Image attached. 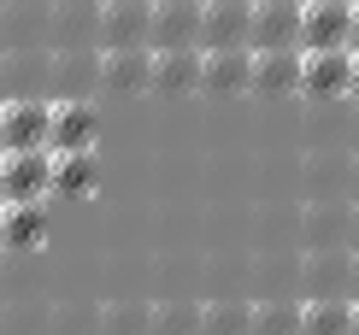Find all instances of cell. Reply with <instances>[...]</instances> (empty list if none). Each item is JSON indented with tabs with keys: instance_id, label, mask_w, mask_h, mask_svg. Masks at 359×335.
<instances>
[{
	"instance_id": "4316f807",
	"label": "cell",
	"mask_w": 359,
	"mask_h": 335,
	"mask_svg": "<svg viewBox=\"0 0 359 335\" xmlns=\"http://www.w3.org/2000/svg\"><path fill=\"white\" fill-rule=\"evenodd\" d=\"M253 294H301V259H277V247H259Z\"/></svg>"
},
{
	"instance_id": "2e32d148",
	"label": "cell",
	"mask_w": 359,
	"mask_h": 335,
	"mask_svg": "<svg viewBox=\"0 0 359 335\" xmlns=\"http://www.w3.org/2000/svg\"><path fill=\"white\" fill-rule=\"evenodd\" d=\"M100 6L107 0H53V53L100 48Z\"/></svg>"
},
{
	"instance_id": "277c9868",
	"label": "cell",
	"mask_w": 359,
	"mask_h": 335,
	"mask_svg": "<svg viewBox=\"0 0 359 335\" xmlns=\"http://www.w3.org/2000/svg\"><path fill=\"white\" fill-rule=\"evenodd\" d=\"M301 194L306 200H336V194L353 200V153L348 147H312L301 159Z\"/></svg>"
},
{
	"instance_id": "7a4b0ae2",
	"label": "cell",
	"mask_w": 359,
	"mask_h": 335,
	"mask_svg": "<svg viewBox=\"0 0 359 335\" xmlns=\"http://www.w3.org/2000/svg\"><path fill=\"white\" fill-rule=\"evenodd\" d=\"M0 100H53V48H18L0 65Z\"/></svg>"
},
{
	"instance_id": "836d02e7",
	"label": "cell",
	"mask_w": 359,
	"mask_h": 335,
	"mask_svg": "<svg viewBox=\"0 0 359 335\" xmlns=\"http://www.w3.org/2000/svg\"><path fill=\"white\" fill-rule=\"evenodd\" d=\"M353 300H359V253H353Z\"/></svg>"
},
{
	"instance_id": "83f0119b",
	"label": "cell",
	"mask_w": 359,
	"mask_h": 335,
	"mask_svg": "<svg viewBox=\"0 0 359 335\" xmlns=\"http://www.w3.org/2000/svg\"><path fill=\"white\" fill-rule=\"evenodd\" d=\"M100 335H154V306L147 300H107L100 306Z\"/></svg>"
},
{
	"instance_id": "f546056e",
	"label": "cell",
	"mask_w": 359,
	"mask_h": 335,
	"mask_svg": "<svg viewBox=\"0 0 359 335\" xmlns=\"http://www.w3.org/2000/svg\"><path fill=\"white\" fill-rule=\"evenodd\" d=\"M53 335H100V306L83 294L53 300Z\"/></svg>"
},
{
	"instance_id": "603a6c76",
	"label": "cell",
	"mask_w": 359,
	"mask_h": 335,
	"mask_svg": "<svg viewBox=\"0 0 359 335\" xmlns=\"http://www.w3.org/2000/svg\"><path fill=\"white\" fill-rule=\"evenodd\" d=\"M0 335H53L48 294H12V300H0Z\"/></svg>"
},
{
	"instance_id": "7c38bea8",
	"label": "cell",
	"mask_w": 359,
	"mask_h": 335,
	"mask_svg": "<svg viewBox=\"0 0 359 335\" xmlns=\"http://www.w3.org/2000/svg\"><path fill=\"white\" fill-rule=\"evenodd\" d=\"M154 0H107L100 6V48H154Z\"/></svg>"
},
{
	"instance_id": "44dd1931",
	"label": "cell",
	"mask_w": 359,
	"mask_h": 335,
	"mask_svg": "<svg viewBox=\"0 0 359 335\" xmlns=\"http://www.w3.org/2000/svg\"><path fill=\"white\" fill-rule=\"evenodd\" d=\"M100 142V112L95 100H53V147L59 153H77V147Z\"/></svg>"
},
{
	"instance_id": "cb8c5ba5",
	"label": "cell",
	"mask_w": 359,
	"mask_h": 335,
	"mask_svg": "<svg viewBox=\"0 0 359 335\" xmlns=\"http://www.w3.org/2000/svg\"><path fill=\"white\" fill-rule=\"evenodd\" d=\"M301 294H253V335H301Z\"/></svg>"
},
{
	"instance_id": "f1b7e54d",
	"label": "cell",
	"mask_w": 359,
	"mask_h": 335,
	"mask_svg": "<svg viewBox=\"0 0 359 335\" xmlns=\"http://www.w3.org/2000/svg\"><path fill=\"white\" fill-rule=\"evenodd\" d=\"M301 335H353V300H306Z\"/></svg>"
},
{
	"instance_id": "30bf717a",
	"label": "cell",
	"mask_w": 359,
	"mask_h": 335,
	"mask_svg": "<svg viewBox=\"0 0 359 335\" xmlns=\"http://www.w3.org/2000/svg\"><path fill=\"white\" fill-rule=\"evenodd\" d=\"M53 194V147H29V153H6V177H0V200H48Z\"/></svg>"
},
{
	"instance_id": "4fadbf2b",
	"label": "cell",
	"mask_w": 359,
	"mask_h": 335,
	"mask_svg": "<svg viewBox=\"0 0 359 335\" xmlns=\"http://www.w3.org/2000/svg\"><path fill=\"white\" fill-rule=\"evenodd\" d=\"M206 0H154V53L159 48H201Z\"/></svg>"
},
{
	"instance_id": "ac0fdd59",
	"label": "cell",
	"mask_w": 359,
	"mask_h": 335,
	"mask_svg": "<svg viewBox=\"0 0 359 335\" xmlns=\"http://www.w3.org/2000/svg\"><path fill=\"white\" fill-rule=\"evenodd\" d=\"M48 247V200H6L0 253H41Z\"/></svg>"
},
{
	"instance_id": "5b68a950",
	"label": "cell",
	"mask_w": 359,
	"mask_h": 335,
	"mask_svg": "<svg viewBox=\"0 0 359 335\" xmlns=\"http://www.w3.org/2000/svg\"><path fill=\"white\" fill-rule=\"evenodd\" d=\"M0 147H6V153L53 147V100H6V118H0Z\"/></svg>"
},
{
	"instance_id": "d6a6232c",
	"label": "cell",
	"mask_w": 359,
	"mask_h": 335,
	"mask_svg": "<svg viewBox=\"0 0 359 335\" xmlns=\"http://www.w3.org/2000/svg\"><path fill=\"white\" fill-rule=\"evenodd\" d=\"M353 100H359V53H353Z\"/></svg>"
},
{
	"instance_id": "d4e9b609",
	"label": "cell",
	"mask_w": 359,
	"mask_h": 335,
	"mask_svg": "<svg viewBox=\"0 0 359 335\" xmlns=\"http://www.w3.org/2000/svg\"><path fill=\"white\" fill-rule=\"evenodd\" d=\"M201 329H206V300L194 294L154 300V335H201Z\"/></svg>"
},
{
	"instance_id": "484cf974",
	"label": "cell",
	"mask_w": 359,
	"mask_h": 335,
	"mask_svg": "<svg viewBox=\"0 0 359 335\" xmlns=\"http://www.w3.org/2000/svg\"><path fill=\"white\" fill-rule=\"evenodd\" d=\"M201 335H253V294H212Z\"/></svg>"
},
{
	"instance_id": "d590c367",
	"label": "cell",
	"mask_w": 359,
	"mask_h": 335,
	"mask_svg": "<svg viewBox=\"0 0 359 335\" xmlns=\"http://www.w3.org/2000/svg\"><path fill=\"white\" fill-rule=\"evenodd\" d=\"M353 335H359V300H353Z\"/></svg>"
},
{
	"instance_id": "7402d4cb",
	"label": "cell",
	"mask_w": 359,
	"mask_h": 335,
	"mask_svg": "<svg viewBox=\"0 0 359 335\" xmlns=\"http://www.w3.org/2000/svg\"><path fill=\"white\" fill-rule=\"evenodd\" d=\"M95 182H100L95 147H77V153H59V147H53V194L83 200V194H95Z\"/></svg>"
},
{
	"instance_id": "ffe728a7",
	"label": "cell",
	"mask_w": 359,
	"mask_h": 335,
	"mask_svg": "<svg viewBox=\"0 0 359 335\" xmlns=\"http://www.w3.org/2000/svg\"><path fill=\"white\" fill-rule=\"evenodd\" d=\"M206 71V48H159L154 53V95H194Z\"/></svg>"
},
{
	"instance_id": "8fae6325",
	"label": "cell",
	"mask_w": 359,
	"mask_h": 335,
	"mask_svg": "<svg viewBox=\"0 0 359 335\" xmlns=\"http://www.w3.org/2000/svg\"><path fill=\"white\" fill-rule=\"evenodd\" d=\"M301 48H353V0H306V24H301Z\"/></svg>"
},
{
	"instance_id": "9c48e42d",
	"label": "cell",
	"mask_w": 359,
	"mask_h": 335,
	"mask_svg": "<svg viewBox=\"0 0 359 335\" xmlns=\"http://www.w3.org/2000/svg\"><path fill=\"white\" fill-rule=\"evenodd\" d=\"M301 65H306V48H253V95L259 100L301 95Z\"/></svg>"
},
{
	"instance_id": "8d00e7d4",
	"label": "cell",
	"mask_w": 359,
	"mask_h": 335,
	"mask_svg": "<svg viewBox=\"0 0 359 335\" xmlns=\"http://www.w3.org/2000/svg\"><path fill=\"white\" fill-rule=\"evenodd\" d=\"M0 177H6V147H0Z\"/></svg>"
},
{
	"instance_id": "9a60e30c",
	"label": "cell",
	"mask_w": 359,
	"mask_h": 335,
	"mask_svg": "<svg viewBox=\"0 0 359 335\" xmlns=\"http://www.w3.org/2000/svg\"><path fill=\"white\" fill-rule=\"evenodd\" d=\"M306 0H253V48H301Z\"/></svg>"
},
{
	"instance_id": "f35d334b",
	"label": "cell",
	"mask_w": 359,
	"mask_h": 335,
	"mask_svg": "<svg viewBox=\"0 0 359 335\" xmlns=\"http://www.w3.org/2000/svg\"><path fill=\"white\" fill-rule=\"evenodd\" d=\"M0 65H6V48H0Z\"/></svg>"
},
{
	"instance_id": "ab89813d",
	"label": "cell",
	"mask_w": 359,
	"mask_h": 335,
	"mask_svg": "<svg viewBox=\"0 0 359 335\" xmlns=\"http://www.w3.org/2000/svg\"><path fill=\"white\" fill-rule=\"evenodd\" d=\"M0 118H6V100H0Z\"/></svg>"
},
{
	"instance_id": "3957f363",
	"label": "cell",
	"mask_w": 359,
	"mask_h": 335,
	"mask_svg": "<svg viewBox=\"0 0 359 335\" xmlns=\"http://www.w3.org/2000/svg\"><path fill=\"white\" fill-rule=\"evenodd\" d=\"M0 48H53V0H0Z\"/></svg>"
},
{
	"instance_id": "e0dca14e",
	"label": "cell",
	"mask_w": 359,
	"mask_h": 335,
	"mask_svg": "<svg viewBox=\"0 0 359 335\" xmlns=\"http://www.w3.org/2000/svg\"><path fill=\"white\" fill-rule=\"evenodd\" d=\"M201 48H253V0H206Z\"/></svg>"
},
{
	"instance_id": "52a82bcc",
	"label": "cell",
	"mask_w": 359,
	"mask_h": 335,
	"mask_svg": "<svg viewBox=\"0 0 359 335\" xmlns=\"http://www.w3.org/2000/svg\"><path fill=\"white\" fill-rule=\"evenodd\" d=\"M301 247H353V200H306L301 206Z\"/></svg>"
},
{
	"instance_id": "d6986e66",
	"label": "cell",
	"mask_w": 359,
	"mask_h": 335,
	"mask_svg": "<svg viewBox=\"0 0 359 335\" xmlns=\"http://www.w3.org/2000/svg\"><path fill=\"white\" fill-rule=\"evenodd\" d=\"M100 88V48L53 53V100H95Z\"/></svg>"
},
{
	"instance_id": "74e56055",
	"label": "cell",
	"mask_w": 359,
	"mask_h": 335,
	"mask_svg": "<svg viewBox=\"0 0 359 335\" xmlns=\"http://www.w3.org/2000/svg\"><path fill=\"white\" fill-rule=\"evenodd\" d=\"M0 224H6V200H0Z\"/></svg>"
},
{
	"instance_id": "6da1fadb",
	"label": "cell",
	"mask_w": 359,
	"mask_h": 335,
	"mask_svg": "<svg viewBox=\"0 0 359 335\" xmlns=\"http://www.w3.org/2000/svg\"><path fill=\"white\" fill-rule=\"evenodd\" d=\"M301 300H353V247H301Z\"/></svg>"
},
{
	"instance_id": "ba28073f",
	"label": "cell",
	"mask_w": 359,
	"mask_h": 335,
	"mask_svg": "<svg viewBox=\"0 0 359 335\" xmlns=\"http://www.w3.org/2000/svg\"><path fill=\"white\" fill-rule=\"evenodd\" d=\"M301 95H306V100H348V95H353V48L306 53V65H301Z\"/></svg>"
},
{
	"instance_id": "1f68e13d",
	"label": "cell",
	"mask_w": 359,
	"mask_h": 335,
	"mask_svg": "<svg viewBox=\"0 0 359 335\" xmlns=\"http://www.w3.org/2000/svg\"><path fill=\"white\" fill-rule=\"evenodd\" d=\"M353 253H359V200H353Z\"/></svg>"
},
{
	"instance_id": "e575fe53",
	"label": "cell",
	"mask_w": 359,
	"mask_h": 335,
	"mask_svg": "<svg viewBox=\"0 0 359 335\" xmlns=\"http://www.w3.org/2000/svg\"><path fill=\"white\" fill-rule=\"evenodd\" d=\"M353 200H359V153H353Z\"/></svg>"
},
{
	"instance_id": "5bb4252c",
	"label": "cell",
	"mask_w": 359,
	"mask_h": 335,
	"mask_svg": "<svg viewBox=\"0 0 359 335\" xmlns=\"http://www.w3.org/2000/svg\"><path fill=\"white\" fill-rule=\"evenodd\" d=\"M201 95H253V48H206V71H201Z\"/></svg>"
},
{
	"instance_id": "4dcf8cb0",
	"label": "cell",
	"mask_w": 359,
	"mask_h": 335,
	"mask_svg": "<svg viewBox=\"0 0 359 335\" xmlns=\"http://www.w3.org/2000/svg\"><path fill=\"white\" fill-rule=\"evenodd\" d=\"M353 53H359V0H353Z\"/></svg>"
},
{
	"instance_id": "8992f818",
	"label": "cell",
	"mask_w": 359,
	"mask_h": 335,
	"mask_svg": "<svg viewBox=\"0 0 359 335\" xmlns=\"http://www.w3.org/2000/svg\"><path fill=\"white\" fill-rule=\"evenodd\" d=\"M154 88V48H100V95H147Z\"/></svg>"
}]
</instances>
